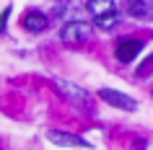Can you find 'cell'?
I'll return each instance as SVG.
<instances>
[{"instance_id": "1", "label": "cell", "mask_w": 153, "mask_h": 150, "mask_svg": "<svg viewBox=\"0 0 153 150\" xmlns=\"http://www.w3.org/2000/svg\"><path fill=\"white\" fill-rule=\"evenodd\" d=\"M88 34H91V26L86 21H70V24L62 26L60 39H62L65 47H81V44H86Z\"/></svg>"}, {"instance_id": "2", "label": "cell", "mask_w": 153, "mask_h": 150, "mask_svg": "<svg viewBox=\"0 0 153 150\" xmlns=\"http://www.w3.org/2000/svg\"><path fill=\"white\" fill-rule=\"evenodd\" d=\"M99 96H101V101H106L109 106H114V109H122V111H135L137 109V101L132 96L122 93V91H114V88H101Z\"/></svg>"}, {"instance_id": "3", "label": "cell", "mask_w": 153, "mask_h": 150, "mask_svg": "<svg viewBox=\"0 0 153 150\" xmlns=\"http://www.w3.org/2000/svg\"><path fill=\"white\" fill-rule=\"evenodd\" d=\"M140 52H143V44H140L137 39H125V41L117 44V49H114V55H117L120 62H132Z\"/></svg>"}, {"instance_id": "4", "label": "cell", "mask_w": 153, "mask_h": 150, "mask_svg": "<svg viewBox=\"0 0 153 150\" xmlns=\"http://www.w3.org/2000/svg\"><path fill=\"white\" fill-rule=\"evenodd\" d=\"M47 137H49V142H55V145H62V148H86V140H81L78 134H73V132L49 129Z\"/></svg>"}, {"instance_id": "5", "label": "cell", "mask_w": 153, "mask_h": 150, "mask_svg": "<svg viewBox=\"0 0 153 150\" xmlns=\"http://www.w3.org/2000/svg\"><path fill=\"white\" fill-rule=\"evenodd\" d=\"M127 13L137 21H151L153 18V0H127Z\"/></svg>"}, {"instance_id": "6", "label": "cell", "mask_w": 153, "mask_h": 150, "mask_svg": "<svg viewBox=\"0 0 153 150\" xmlns=\"http://www.w3.org/2000/svg\"><path fill=\"white\" fill-rule=\"evenodd\" d=\"M47 24H49V18L44 16V13H39V10H29L24 16V29L29 34H42L47 29Z\"/></svg>"}, {"instance_id": "7", "label": "cell", "mask_w": 153, "mask_h": 150, "mask_svg": "<svg viewBox=\"0 0 153 150\" xmlns=\"http://www.w3.org/2000/svg\"><path fill=\"white\" fill-rule=\"evenodd\" d=\"M60 91H62L68 98H70L73 103H81V106H88V98H86V91L83 88H78V86H73V83H65V80H57L55 83Z\"/></svg>"}, {"instance_id": "8", "label": "cell", "mask_w": 153, "mask_h": 150, "mask_svg": "<svg viewBox=\"0 0 153 150\" xmlns=\"http://www.w3.org/2000/svg\"><path fill=\"white\" fill-rule=\"evenodd\" d=\"M86 8H88V13L94 18H104V16L117 13V10H114V0H88Z\"/></svg>"}, {"instance_id": "9", "label": "cell", "mask_w": 153, "mask_h": 150, "mask_svg": "<svg viewBox=\"0 0 153 150\" xmlns=\"http://www.w3.org/2000/svg\"><path fill=\"white\" fill-rule=\"evenodd\" d=\"M117 24H120V13H112V16L96 18V26H99V29H114Z\"/></svg>"}]
</instances>
